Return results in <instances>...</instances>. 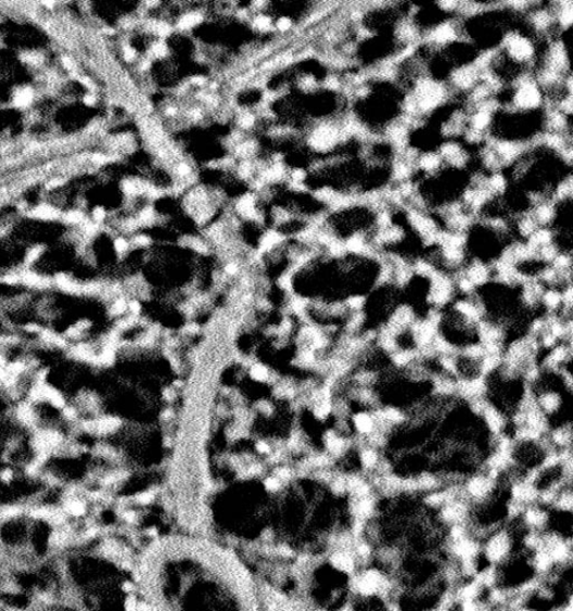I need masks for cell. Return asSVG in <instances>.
Wrapping results in <instances>:
<instances>
[{
    "mask_svg": "<svg viewBox=\"0 0 573 611\" xmlns=\"http://www.w3.org/2000/svg\"><path fill=\"white\" fill-rule=\"evenodd\" d=\"M138 581L145 611H263L250 572L209 538H164L142 555Z\"/></svg>",
    "mask_w": 573,
    "mask_h": 611,
    "instance_id": "1",
    "label": "cell"
},
{
    "mask_svg": "<svg viewBox=\"0 0 573 611\" xmlns=\"http://www.w3.org/2000/svg\"><path fill=\"white\" fill-rule=\"evenodd\" d=\"M66 544L60 513L34 508L0 512V562L7 569L56 559Z\"/></svg>",
    "mask_w": 573,
    "mask_h": 611,
    "instance_id": "2",
    "label": "cell"
},
{
    "mask_svg": "<svg viewBox=\"0 0 573 611\" xmlns=\"http://www.w3.org/2000/svg\"><path fill=\"white\" fill-rule=\"evenodd\" d=\"M21 421L38 437L46 449L65 445L75 438L79 424L69 403L43 387L17 407Z\"/></svg>",
    "mask_w": 573,
    "mask_h": 611,
    "instance_id": "3",
    "label": "cell"
},
{
    "mask_svg": "<svg viewBox=\"0 0 573 611\" xmlns=\"http://www.w3.org/2000/svg\"><path fill=\"white\" fill-rule=\"evenodd\" d=\"M429 289L425 292V302L432 308L443 309L450 306L456 301L457 290L453 273L437 270L433 277L426 281Z\"/></svg>",
    "mask_w": 573,
    "mask_h": 611,
    "instance_id": "4",
    "label": "cell"
},
{
    "mask_svg": "<svg viewBox=\"0 0 573 611\" xmlns=\"http://www.w3.org/2000/svg\"><path fill=\"white\" fill-rule=\"evenodd\" d=\"M475 338L484 347L485 354H504L507 328L505 323L484 319L475 326Z\"/></svg>",
    "mask_w": 573,
    "mask_h": 611,
    "instance_id": "5",
    "label": "cell"
},
{
    "mask_svg": "<svg viewBox=\"0 0 573 611\" xmlns=\"http://www.w3.org/2000/svg\"><path fill=\"white\" fill-rule=\"evenodd\" d=\"M419 319L416 308L410 304H399L390 311L383 328L400 339L409 332L410 328Z\"/></svg>",
    "mask_w": 573,
    "mask_h": 611,
    "instance_id": "6",
    "label": "cell"
},
{
    "mask_svg": "<svg viewBox=\"0 0 573 611\" xmlns=\"http://www.w3.org/2000/svg\"><path fill=\"white\" fill-rule=\"evenodd\" d=\"M450 308L455 315L472 326H478L479 322L486 319V306L479 293L471 297L456 298Z\"/></svg>",
    "mask_w": 573,
    "mask_h": 611,
    "instance_id": "7",
    "label": "cell"
},
{
    "mask_svg": "<svg viewBox=\"0 0 573 611\" xmlns=\"http://www.w3.org/2000/svg\"><path fill=\"white\" fill-rule=\"evenodd\" d=\"M491 382L484 377L457 379V399L467 404L474 399L489 398Z\"/></svg>",
    "mask_w": 573,
    "mask_h": 611,
    "instance_id": "8",
    "label": "cell"
},
{
    "mask_svg": "<svg viewBox=\"0 0 573 611\" xmlns=\"http://www.w3.org/2000/svg\"><path fill=\"white\" fill-rule=\"evenodd\" d=\"M442 327L429 318H419L409 330V335L413 347L417 351L431 347L436 335L441 333Z\"/></svg>",
    "mask_w": 573,
    "mask_h": 611,
    "instance_id": "9",
    "label": "cell"
},
{
    "mask_svg": "<svg viewBox=\"0 0 573 611\" xmlns=\"http://www.w3.org/2000/svg\"><path fill=\"white\" fill-rule=\"evenodd\" d=\"M572 344L559 343L552 351L548 352L544 357L543 362L539 364L543 373L557 375L560 370L572 361Z\"/></svg>",
    "mask_w": 573,
    "mask_h": 611,
    "instance_id": "10",
    "label": "cell"
},
{
    "mask_svg": "<svg viewBox=\"0 0 573 611\" xmlns=\"http://www.w3.org/2000/svg\"><path fill=\"white\" fill-rule=\"evenodd\" d=\"M432 397L438 402H448L457 398V379L443 373L441 370L433 371L431 377Z\"/></svg>",
    "mask_w": 573,
    "mask_h": 611,
    "instance_id": "11",
    "label": "cell"
},
{
    "mask_svg": "<svg viewBox=\"0 0 573 611\" xmlns=\"http://www.w3.org/2000/svg\"><path fill=\"white\" fill-rule=\"evenodd\" d=\"M466 277L472 282L475 289L493 283V268L491 263L478 258H470L467 266L461 269Z\"/></svg>",
    "mask_w": 573,
    "mask_h": 611,
    "instance_id": "12",
    "label": "cell"
},
{
    "mask_svg": "<svg viewBox=\"0 0 573 611\" xmlns=\"http://www.w3.org/2000/svg\"><path fill=\"white\" fill-rule=\"evenodd\" d=\"M29 611H82L79 603L67 593H61L36 602Z\"/></svg>",
    "mask_w": 573,
    "mask_h": 611,
    "instance_id": "13",
    "label": "cell"
},
{
    "mask_svg": "<svg viewBox=\"0 0 573 611\" xmlns=\"http://www.w3.org/2000/svg\"><path fill=\"white\" fill-rule=\"evenodd\" d=\"M481 418L487 431H489L491 436H498L506 433L509 418L492 400L486 405Z\"/></svg>",
    "mask_w": 573,
    "mask_h": 611,
    "instance_id": "14",
    "label": "cell"
},
{
    "mask_svg": "<svg viewBox=\"0 0 573 611\" xmlns=\"http://www.w3.org/2000/svg\"><path fill=\"white\" fill-rule=\"evenodd\" d=\"M545 285L536 278H530L520 287V302L529 310L542 307V296Z\"/></svg>",
    "mask_w": 573,
    "mask_h": 611,
    "instance_id": "15",
    "label": "cell"
},
{
    "mask_svg": "<svg viewBox=\"0 0 573 611\" xmlns=\"http://www.w3.org/2000/svg\"><path fill=\"white\" fill-rule=\"evenodd\" d=\"M536 392V402L539 409L548 417L556 416L563 409L564 399L562 393L553 389H544Z\"/></svg>",
    "mask_w": 573,
    "mask_h": 611,
    "instance_id": "16",
    "label": "cell"
},
{
    "mask_svg": "<svg viewBox=\"0 0 573 611\" xmlns=\"http://www.w3.org/2000/svg\"><path fill=\"white\" fill-rule=\"evenodd\" d=\"M351 425L355 430L356 436L362 438L370 436L377 430L372 411L364 409L351 416Z\"/></svg>",
    "mask_w": 573,
    "mask_h": 611,
    "instance_id": "17",
    "label": "cell"
},
{
    "mask_svg": "<svg viewBox=\"0 0 573 611\" xmlns=\"http://www.w3.org/2000/svg\"><path fill=\"white\" fill-rule=\"evenodd\" d=\"M357 457L360 464L361 472L368 476L374 474L380 466L383 455L382 451L377 450L368 445L357 449Z\"/></svg>",
    "mask_w": 573,
    "mask_h": 611,
    "instance_id": "18",
    "label": "cell"
},
{
    "mask_svg": "<svg viewBox=\"0 0 573 611\" xmlns=\"http://www.w3.org/2000/svg\"><path fill=\"white\" fill-rule=\"evenodd\" d=\"M390 364L398 370L406 371L418 361H422L416 347H399L398 351L387 356Z\"/></svg>",
    "mask_w": 573,
    "mask_h": 611,
    "instance_id": "19",
    "label": "cell"
},
{
    "mask_svg": "<svg viewBox=\"0 0 573 611\" xmlns=\"http://www.w3.org/2000/svg\"><path fill=\"white\" fill-rule=\"evenodd\" d=\"M547 438L550 440L551 445L557 450L572 448V423L568 422L553 429L551 428L548 431Z\"/></svg>",
    "mask_w": 573,
    "mask_h": 611,
    "instance_id": "20",
    "label": "cell"
},
{
    "mask_svg": "<svg viewBox=\"0 0 573 611\" xmlns=\"http://www.w3.org/2000/svg\"><path fill=\"white\" fill-rule=\"evenodd\" d=\"M375 349L389 356L395 353L400 347L399 339L393 333L386 331L383 327L377 329V338L374 342Z\"/></svg>",
    "mask_w": 573,
    "mask_h": 611,
    "instance_id": "21",
    "label": "cell"
},
{
    "mask_svg": "<svg viewBox=\"0 0 573 611\" xmlns=\"http://www.w3.org/2000/svg\"><path fill=\"white\" fill-rule=\"evenodd\" d=\"M352 382L355 387L374 389L381 374L372 368H359L352 373Z\"/></svg>",
    "mask_w": 573,
    "mask_h": 611,
    "instance_id": "22",
    "label": "cell"
},
{
    "mask_svg": "<svg viewBox=\"0 0 573 611\" xmlns=\"http://www.w3.org/2000/svg\"><path fill=\"white\" fill-rule=\"evenodd\" d=\"M542 307L546 310L545 315H558L562 310V291L546 289L542 296Z\"/></svg>",
    "mask_w": 573,
    "mask_h": 611,
    "instance_id": "23",
    "label": "cell"
},
{
    "mask_svg": "<svg viewBox=\"0 0 573 611\" xmlns=\"http://www.w3.org/2000/svg\"><path fill=\"white\" fill-rule=\"evenodd\" d=\"M504 365V354H485L481 359L479 365L480 374L486 379H489L494 374L498 373Z\"/></svg>",
    "mask_w": 573,
    "mask_h": 611,
    "instance_id": "24",
    "label": "cell"
},
{
    "mask_svg": "<svg viewBox=\"0 0 573 611\" xmlns=\"http://www.w3.org/2000/svg\"><path fill=\"white\" fill-rule=\"evenodd\" d=\"M432 349L435 357L441 356H458L460 347L454 342H450L445 334L438 333L432 344Z\"/></svg>",
    "mask_w": 573,
    "mask_h": 611,
    "instance_id": "25",
    "label": "cell"
},
{
    "mask_svg": "<svg viewBox=\"0 0 573 611\" xmlns=\"http://www.w3.org/2000/svg\"><path fill=\"white\" fill-rule=\"evenodd\" d=\"M366 322H368V315L365 310L353 311L345 319L344 333L360 334L365 330Z\"/></svg>",
    "mask_w": 573,
    "mask_h": 611,
    "instance_id": "26",
    "label": "cell"
},
{
    "mask_svg": "<svg viewBox=\"0 0 573 611\" xmlns=\"http://www.w3.org/2000/svg\"><path fill=\"white\" fill-rule=\"evenodd\" d=\"M484 347L479 342L467 343L466 345H462L459 351V357L472 364L480 365L481 359L484 357Z\"/></svg>",
    "mask_w": 573,
    "mask_h": 611,
    "instance_id": "27",
    "label": "cell"
},
{
    "mask_svg": "<svg viewBox=\"0 0 573 611\" xmlns=\"http://www.w3.org/2000/svg\"><path fill=\"white\" fill-rule=\"evenodd\" d=\"M390 436L392 435H389L384 433V431L377 429L374 433L364 440L366 445L377 450L383 451L389 446Z\"/></svg>",
    "mask_w": 573,
    "mask_h": 611,
    "instance_id": "28",
    "label": "cell"
},
{
    "mask_svg": "<svg viewBox=\"0 0 573 611\" xmlns=\"http://www.w3.org/2000/svg\"><path fill=\"white\" fill-rule=\"evenodd\" d=\"M344 303L349 314H353V311H362L366 305H368V296L361 293L351 294L345 298Z\"/></svg>",
    "mask_w": 573,
    "mask_h": 611,
    "instance_id": "29",
    "label": "cell"
},
{
    "mask_svg": "<svg viewBox=\"0 0 573 611\" xmlns=\"http://www.w3.org/2000/svg\"><path fill=\"white\" fill-rule=\"evenodd\" d=\"M8 473L0 472V512L7 509Z\"/></svg>",
    "mask_w": 573,
    "mask_h": 611,
    "instance_id": "30",
    "label": "cell"
},
{
    "mask_svg": "<svg viewBox=\"0 0 573 611\" xmlns=\"http://www.w3.org/2000/svg\"><path fill=\"white\" fill-rule=\"evenodd\" d=\"M557 377H559V379L562 380V385L564 386L563 389L568 393H572V391H573V375H572V371L570 370V368L569 367L563 368L562 370L559 371Z\"/></svg>",
    "mask_w": 573,
    "mask_h": 611,
    "instance_id": "31",
    "label": "cell"
},
{
    "mask_svg": "<svg viewBox=\"0 0 573 611\" xmlns=\"http://www.w3.org/2000/svg\"><path fill=\"white\" fill-rule=\"evenodd\" d=\"M7 574L8 569L0 562V589H2L7 583Z\"/></svg>",
    "mask_w": 573,
    "mask_h": 611,
    "instance_id": "32",
    "label": "cell"
},
{
    "mask_svg": "<svg viewBox=\"0 0 573 611\" xmlns=\"http://www.w3.org/2000/svg\"><path fill=\"white\" fill-rule=\"evenodd\" d=\"M0 611H7L2 603H0Z\"/></svg>",
    "mask_w": 573,
    "mask_h": 611,
    "instance_id": "33",
    "label": "cell"
}]
</instances>
